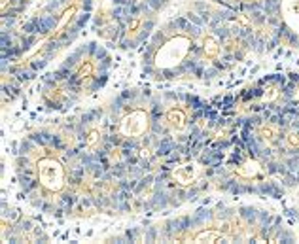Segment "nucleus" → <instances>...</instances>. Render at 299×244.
Returning <instances> with one entry per match:
<instances>
[{
  "mask_svg": "<svg viewBox=\"0 0 299 244\" xmlns=\"http://www.w3.org/2000/svg\"><path fill=\"white\" fill-rule=\"evenodd\" d=\"M220 239H224L220 231H201L195 235V243H216Z\"/></svg>",
  "mask_w": 299,
  "mask_h": 244,
  "instance_id": "obj_8",
  "label": "nucleus"
},
{
  "mask_svg": "<svg viewBox=\"0 0 299 244\" xmlns=\"http://www.w3.org/2000/svg\"><path fill=\"white\" fill-rule=\"evenodd\" d=\"M167 123L171 125V129L182 131L186 127V114L180 108H173V110L167 112Z\"/></svg>",
  "mask_w": 299,
  "mask_h": 244,
  "instance_id": "obj_6",
  "label": "nucleus"
},
{
  "mask_svg": "<svg viewBox=\"0 0 299 244\" xmlns=\"http://www.w3.org/2000/svg\"><path fill=\"white\" fill-rule=\"evenodd\" d=\"M173 180L180 186H190L193 184L195 178L199 176V167L195 163H186V165H180L173 171Z\"/></svg>",
  "mask_w": 299,
  "mask_h": 244,
  "instance_id": "obj_4",
  "label": "nucleus"
},
{
  "mask_svg": "<svg viewBox=\"0 0 299 244\" xmlns=\"http://www.w3.org/2000/svg\"><path fill=\"white\" fill-rule=\"evenodd\" d=\"M282 14L286 23L299 35V0H282Z\"/></svg>",
  "mask_w": 299,
  "mask_h": 244,
  "instance_id": "obj_5",
  "label": "nucleus"
},
{
  "mask_svg": "<svg viewBox=\"0 0 299 244\" xmlns=\"http://www.w3.org/2000/svg\"><path fill=\"white\" fill-rule=\"evenodd\" d=\"M241 2H245V0H241Z\"/></svg>",
  "mask_w": 299,
  "mask_h": 244,
  "instance_id": "obj_16",
  "label": "nucleus"
},
{
  "mask_svg": "<svg viewBox=\"0 0 299 244\" xmlns=\"http://www.w3.org/2000/svg\"><path fill=\"white\" fill-rule=\"evenodd\" d=\"M137 27H139V21H133V23H131V25H129V31H135V29H137Z\"/></svg>",
  "mask_w": 299,
  "mask_h": 244,
  "instance_id": "obj_15",
  "label": "nucleus"
},
{
  "mask_svg": "<svg viewBox=\"0 0 299 244\" xmlns=\"http://www.w3.org/2000/svg\"><path fill=\"white\" fill-rule=\"evenodd\" d=\"M91 74H93V65H91L89 61H86V63L80 67V70H78V78H80V80H86V78H91Z\"/></svg>",
  "mask_w": 299,
  "mask_h": 244,
  "instance_id": "obj_11",
  "label": "nucleus"
},
{
  "mask_svg": "<svg viewBox=\"0 0 299 244\" xmlns=\"http://www.w3.org/2000/svg\"><path fill=\"white\" fill-rule=\"evenodd\" d=\"M38 178L46 190L59 192L65 184V169L59 161H55L52 157H44L38 161Z\"/></svg>",
  "mask_w": 299,
  "mask_h": 244,
  "instance_id": "obj_2",
  "label": "nucleus"
},
{
  "mask_svg": "<svg viewBox=\"0 0 299 244\" xmlns=\"http://www.w3.org/2000/svg\"><path fill=\"white\" fill-rule=\"evenodd\" d=\"M288 142H290L292 146H299V137L298 135H294V133H290V135H288Z\"/></svg>",
  "mask_w": 299,
  "mask_h": 244,
  "instance_id": "obj_14",
  "label": "nucleus"
},
{
  "mask_svg": "<svg viewBox=\"0 0 299 244\" xmlns=\"http://www.w3.org/2000/svg\"><path fill=\"white\" fill-rule=\"evenodd\" d=\"M260 131H262V137H264V139H269V140H273L277 135H279V129H277L275 125H264Z\"/></svg>",
  "mask_w": 299,
  "mask_h": 244,
  "instance_id": "obj_10",
  "label": "nucleus"
},
{
  "mask_svg": "<svg viewBox=\"0 0 299 244\" xmlns=\"http://www.w3.org/2000/svg\"><path fill=\"white\" fill-rule=\"evenodd\" d=\"M192 48V40L188 36H173L167 40L156 53V67L158 69H173L180 65Z\"/></svg>",
  "mask_w": 299,
  "mask_h": 244,
  "instance_id": "obj_1",
  "label": "nucleus"
},
{
  "mask_svg": "<svg viewBox=\"0 0 299 244\" xmlns=\"http://www.w3.org/2000/svg\"><path fill=\"white\" fill-rule=\"evenodd\" d=\"M260 173V165L256 163V161H246L241 169H239V174L245 176V178H252V176H256Z\"/></svg>",
  "mask_w": 299,
  "mask_h": 244,
  "instance_id": "obj_9",
  "label": "nucleus"
},
{
  "mask_svg": "<svg viewBox=\"0 0 299 244\" xmlns=\"http://www.w3.org/2000/svg\"><path fill=\"white\" fill-rule=\"evenodd\" d=\"M97 140H99V131H95V129H93V131H91V133L88 135V140H86V144H88L89 148H93V146L97 144Z\"/></svg>",
  "mask_w": 299,
  "mask_h": 244,
  "instance_id": "obj_12",
  "label": "nucleus"
},
{
  "mask_svg": "<svg viewBox=\"0 0 299 244\" xmlns=\"http://www.w3.org/2000/svg\"><path fill=\"white\" fill-rule=\"evenodd\" d=\"M146 129H148V114L144 110H133L120 123V131L123 137H141L146 133Z\"/></svg>",
  "mask_w": 299,
  "mask_h": 244,
  "instance_id": "obj_3",
  "label": "nucleus"
},
{
  "mask_svg": "<svg viewBox=\"0 0 299 244\" xmlns=\"http://www.w3.org/2000/svg\"><path fill=\"white\" fill-rule=\"evenodd\" d=\"M277 95H279V91L275 87H269L267 91H265L264 95V101H273V99H277Z\"/></svg>",
  "mask_w": 299,
  "mask_h": 244,
  "instance_id": "obj_13",
  "label": "nucleus"
},
{
  "mask_svg": "<svg viewBox=\"0 0 299 244\" xmlns=\"http://www.w3.org/2000/svg\"><path fill=\"white\" fill-rule=\"evenodd\" d=\"M203 50H205V55L211 57V59L218 55V52H220V44H218L216 36H212V35L205 36V40H203Z\"/></svg>",
  "mask_w": 299,
  "mask_h": 244,
  "instance_id": "obj_7",
  "label": "nucleus"
}]
</instances>
